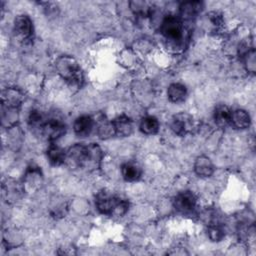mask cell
<instances>
[{
    "label": "cell",
    "mask_w": 256,
    "mask_h": 256,
    "mask_svg": "<svg viewBox=\"0 0 256 256\" xmlns=\"http://www.w3.org/2000/svg\"><path fill=\"white\" fill-rule=\"evenodd\" d=\"M95 206L101 214L120 217L128 211L129 203L127 200L103 190L96 195Z\"/></svg>",
    "instance_id": "cell-1"
},
{
    "label": "cell",
    "mask_w": 256,
    "mask_h": 256,
    "mask_svg": "<svg viewBox=\"0 0 256 256\" xmlns=\"http://www.w3.org/2000/svg\"><path fill=\"white\" fill-rule=\"evenodd\" d=\"M58 74L70 85L80 87L84 81L82 70L75 58L69 55L61 56L56 61Z\"/></svg>",
    "instance_id": "cell-2"
},
{
    "label": "cell",
    "mask_w": 256,
    "mask_h": 256,
    "mask_svg": "<svg viewBox=\"0 0 256 256\" xmlns=\"http://www.w3.org/2000/svg\"><path fill=\"white\" fill-rule=\"evenodd\" d=\"M160 32L170 44L179 45L184 38L183 21L174 15H167L160 24Z\"/></svg>",
    "instance_id": "cell-3"
},
{
    "label": "cell",
    "mask_w": 256,
    "mask_h": 256,
    "mask_svg": "<svg viewBox=\"0 0 256 256\" xmlns=\"http://www.w3.org/2000/svg\"><path fill=\"white\" fill-rule=\"evenodd\" d=\"M89 159L88 145L76 143L66 150V161L71 168H84L86 169Z\"/></svg>",
    "instance_id": "cell-4"
},
{
    "label": "cell",
    "mask_w": 256,
    "mask_h": 256,
    "mask_svg": "<svg viewBox=\"0 0 256 256\" xmlns=\"http://www.w3.org/2000/svg\"><path fill=\"white\" fill-rule=\"evenodd\" d=\"M65 132H66L65 124L57 118L46 119L45 123L40 129L41 135L51 143H54L56 140L61 138L65 134Z\"/></svg>",
    "instance_id": "cell-5"
},
{
    "label": "cell",
    "mask_w": 256,
    "mask_h": 256,
    "mask_svg": "<svg viewBox=\"0 0 256 256\" xmlns=\"http://www.w3.org/2000/svg\"><path fill=\"white\" fill-rule=\"evenodd\" d=\"M14 32L19 40L27 43L33 38V22L28 15H18L14 20Z\"/></svg>",
    "instance_id": "cell-6"
},
{
    "label": "cell",
    "mask_w": 256,
    "mask_h": 256,
    "mask_svg": "<svg viewBox=\"0 0 256 256\" xmlns=\"http://www.w3.org/2000/svg\"><path fill=\"white\" fill-rule=\"evenodd\" d=\"M171 130L178 136H185L193 129V118L186 112L175 114L170 123Z\"/></svg>",
    "instance_id": "cell-7"
},
{
    "label": "cell",
    "mask_w": 256,
    "mask_h": 256,
    "mask_svg": "<svg viewBox=\"0 0 256 256\" xmlns=\"http://www.w3.org/2000/svg\"><path fill=\"white\" fill-rule=\"evenodd\" d=\"M196 202V196L191 191H183L174 197L173 206L178 212L188 214L195 209Z\"/></svg>",
    "instance_id": "cell-8"
},
{
    "label": "cell",
    "mask_w": 256,
    "mask_h": 256,
    "mask_svg": "<svg viewBox=\"0 0 256 256\" xmlns=\"http://www.w3.org/2000/svg\"><path fill=\"white\" fill-rule=\"evenodd\" d=\"M2 105L6 109L17 110L24 100V94L15 87H8L2 91Z\"/></svg>",
    "instance_id": "cell-9"
},
{
    "label": "cell",
    "mask_w": 256,
    "mask_h": 256,
    "mask_svg": "<svg viewBox=\"0 0 256 256\" xmlns=\"http://www.w3.org/2000/svg\"><path fill=\"white\" fill-rule=\"evenodd\" d=\"M42 183V172L37 166H29L23 177V188L29 191H34L40 187Z\"/></svg>",
    "instance_id": "cell-10"
},
{
    "label": "cell",
    "mask_w": 256,
    "mask_h": 256,
    "mask_svg": "<svg viewBox=\"0 0 256 256\" xmlns=\"http://www.w3.org/2000/svg\"><path fill=\"white\" fill-rule=\"evenodd\" d=\"M203 9V3L200 1H186L179 7V18L182 21L193 20Z\"/></svg>",
    "instance_id": "cell-11"
},
{
    "label": "cell",
    "mask_w": 256,
    "mask_h": 256,
    "mask_svg": "<svg viewBox=\"0 0 256 256\" xmlns=\"http://www.w3.org/2000/svg\"><path fill=\"white\" fill-rule=\"evenodd\" d=\"M95 127L94 118L88 115H82L76 118L73 124V130L78 137H86L90 135Z\"/></svg>",
    "instance_id": "cell-12"
},
{
    "label": "cell",
    "mask_w": 256,
    "mask_h": 256,
    "mask_svg": "<svg viewBox=\"0 0 256 256\" xmlns=\"http://www.w3.org/2000/svg\"><path fill=\"white\" fill-rule=\"evenodd\" d=\"M194 172L197 176L202 178H208L214 173V165L209 157L201 155L195 159Z\"/></svg>",
    "instance_id": "cell-13"
},
{
    "label": "cell",
    "mask_w": 256,
    "mask_h": 256,
    "mask_svg": "<svg viewBox=\"0 0 256 256\" xmlns=\"http://www.w3.org/2000/svg\"><path fill=\"white\" fill-rule=\"evenodd\" d=\"M115 136L119 137H127L131 135L133 131V122L126 115H119L114 120H112Z\"/></svg>",
    "instance_id": "cell-14"
},
{
    "label": "cell",
    "mask_w": 256,
    "mask_h": 256,
    "mask_svg": "<svg viewBox=\"0 0 256 256\" xmlns=\"http://www.w3.org/2000/svg\"><path fill=\"white\" fill-rule=\"evenodd\" d=\"M97 135L101 139H108L115 136V130L112 121H108L104 115H98L94 118Z\"/></svg>",
    "instance_id": "cell-15"
},
{
    "label": "cell",
    "mask_w": 256,
    "mask_h": 256,
    "mask_svg": "<svg viewBox=\"0 0 256 256\" xmlns=\"http://www.w3.org/2000/svg\"><path fill=\"white\" fill-rule=\"evenodd\" d=\"M251 124V118L249 113L244 109H236L231 112V121L232 125L236 129H246Z\"/></svg>",
    "instance_id": "cell-16"
},
{
    "label": "cell",
    "mask_w": 256,
    "mask_h": 256,
    "mask_svg": "<svg viewBox=\"0 0 256 256\" xmlns=\"http://www.w3.org/2000/svg\"><path fill=\"white\" fill-rule=\"evenodd\" d=\"M46 154L49 162L54 166H60L66 161V150L55 143H50Z\"/></svg>",
    "instance_id": "cell-17"
},
{
    "label": "cell",
    "mask_w": 256,
    "mask_h": 256,
    "mask_svg": "<svg viewBox=\"0 0 256 256\" xmlns=\"http://www.w3.org/2000/svg\"><path fill=\"white\" fill-rule=\"evenodd\" d=\"M231 110L226 105H218L214 110V121L219 128H226L230 125L231 121Z\"/></svg>",
    "instance_id": "cell-18"
},
{
    "label": "cell",
    "mask_w": 256,
    "mask_h": 256,
    "mask_svg": "<svg viewBox=\"0 0 256 256\" xmlns=\"http://www.w3.org/2000/svg\"><path fill=\"white\" fill-rule=\"evenodd\" d=\"M141 168L134 162H126L121 166V174L125 181H138L141 177Z\"/></svg>",
    "instance_id": "cell-19"
},
{
    "label": "cell",
    "mask_w": 256,
    "mask_h": 256,
    "mask_svg": "<svg viewBox=\"0 0 256 256\" xmlns=\"http://www.w3.org/2000/svg\"><path fill=\"white\" fill-rule=\"evenodd\" d=\"M168 99L173 103H180L184 101L187 96V89L181 83H172L167 89Z\"/></svg>",
    "instance_id": "cell-20"
},
{
    "label": "cell",
    "mask_w": 256,
    "mask_h": 256,
    "mask_svg": "<svg viewBox=\"0 0 256 256\" xmlns=\"http://www.w3.org/2000/svg\"><path fill=\"white\" fill-rule=\"evenodd\" d=\"M130 8L134 15L138 17H149L153 14V5L146 1H132L130 2Z\"/></svg>",
    "instance_id": "cell-21"
},
{
    "label": "cell",
    "mask_w": 256,
    "mask_h": 256,
    "mask_svg": "<svg viewBox=\"0 0 256 256\" xmlns=\"http://www.w3.org/2000/svg\"><path fill=\"white\" fill-rule=\"evenodd\" d=\"M140 131L146 135L156 134L159 130V121L153 116L143 117L139 124Z\"/></svg>",
    "instance_id": "cell-22"
},
{
    "label": "cell",
    "mask_w": 256,
    "mask_h": 256,
    "mask_svg": "<svg viewBox=\"0 0 256 256\" xmlns=\"http://www.w3.org/2000/svg\"><path fill=\"white\" fill-rule=\"evenodd\" d=\"M46 119L44 118L43 114L37 110H32L29 114L28 117V123L30 125L31 128L33 129H37L40 131L41 127L43 126V124L45 123Z\"/></svg>",
    "instance_id": "cell-23"
},
{
    "label": "cell",
    "mask_w": 256,
    "mask_h": 256,
    "mask_svg": "<svg viewBox=\"0 0 256 256\" xmlns=\"http://www.w3.org/2000/svg\"><path fill=\"white\" fill-rule=\"evenodd\" d=\"M207 234H208V237L215 242L222 240V238L224 237L223 229L217 224H210L207 229Z\"/></svg>",
    "instance_id": "cell-24"
}]
</instances>
